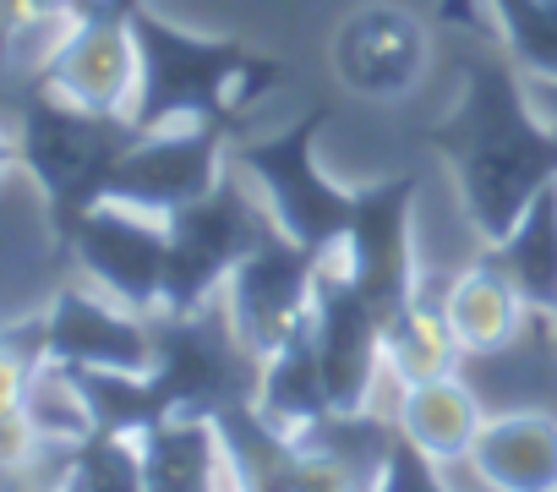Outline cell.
<instances>
[{"label":"cell","instance_id":"1","mask_svg":"<svg viewBox=\"0 0 557 492\" xmlns=\"http://www.w3.org/2000/svg\"><path fill=\"white\" fill-rule=\"evenodd\" d=\"M421 143L454 170L465 219L481 241L508 235L535 192L557 181V126L541 115L508 50L475 45L459 61V99Z\"/></svg>","mask_w":557,"mask_h":492},{"label":"cell","instance_id":"2","mask_svg":"<svg viewBox=\"0 0 557 492\" xmlns=\"http://www.w3.org/2000/svg\"><path fill=\"white\" fill-rule=\"evenodd\" d=\"M132 39H137V94L126 115L137 132L186 126V121H213L240 132L246 110L285 72L273 56L240 39H208L164 23L159 12H148V0L132 12Z\"/></svg>","mask_w":557,"mask_h":492},{"label":"cell","instance_id":"3","mask_svg":"<svg viewBox=\"0 0 557 492\" xmlns=\"http://www.w3.org/2000/svg\"><path fill=\"white\" fill-rule=\"evenodd\" d=\"M132 143H137L132 115L83 110L50 88L17 94V159L39 181V192L50 202V224L61 241L72 235V224L94 202H104V186Z\"/></svg>","mask_w":557,"mask_h":492},{"label":"cell","instance_id":"4","mask_svg":"<svg viewBox=\"0 0 557 492\" xmlns=\"http://www.w3.org/2000/svg\"><path fill=\"white\" fill-rule=\"evenodd\" d=\"M153 329V361L148 383L164 405V416H230L257 399L262 356L235 334L224 296L197 312H148Z\"/></svg>","mask_w":557,"mask_h":492},{"label":"cell","instance_id":"5","mask_svg":"<svg viewBox=\"0 0 557 492\" xmlns=\"http://www.w3.org/2000/svg\"><path fill=\"white\" fill-rule=\"evenodd\" d=\"M329 126V110L312 104L301 121H290L273 137H246L230 148V164L262 192L273 224L307 253H334L356 219V192L334 186L329 170L318 164V137Z\"/></svg>","mask_w":557,"mask_h":492},{"label":"cell","instance_id":"6","mask_svg":"<svg viewBox=\"0 0 557 492\" xmlns=\"http://www.w3.org/2000/svg\"><path fill=\"white\" fill-rule=\"evenodd\" d=\"M164 230H170L164 312H197L224 296L240 258H251L273 235V213H268V202H257L251 181L230 164L219 175V186L202 192L197 202L175 208L164 219Z\"/></svg>","mask_w":557,"mask_h":492},{"label":"cell","instance_id":"7","mask_svg":"<svg viewBox=\"0 0 557 492\" xmlns=\"http://www.w3.org/2000/svg\"><path fill=\"white\" fill-rule=\"evenodd\" d=\"M416 192H421L416 170H399L388 181L361 186L345 241L318 258L323 269L345 274L372 302V312L383 323L421 291V274H416Z\"/></svg>","mask_w":557,"mask_h":492},{"label":"cell","instance_id":"8","mask_svg":"<svg viewBox=\"0 0 557 492\" xmlns=\"http://www.w3.org/2000/svg\"><path fill=\"white\" fill-rule=\"evenodd\" d=\"M137 7L143 0H83V12L66 23V34L50 50V61L39 66V77L23 88H50L83 110L126 115L132 94H137V39H132Z\"/></svg>","mask_w":557,"mask_h":492},{"label":"cell","instance_id":"9","mask_svg":"<svg viewBox=\"0 0 557 492\" xmlns=\"http://www.w3.org/2000/svg\"><path fill=\"white\" fill-rule=\"evenodd\" d=\"M230 143H235V132L213 126V121L137 132V143L121 153L104 197L170 219L175 208H186V202H197L202 192L219 186V175L230 170Z\"/></svg>","mask_w":557,"mask_h":492},{"label":"cell","instance_id":"10","mask_svg":"<svg viewBox=\"0 0 557 492\" xmlns=\"http://www.w3.org/2000/svg\"><path fill=\"white\" fill-rule=\"evenodd\" d=\"M72 258L83 263L88 280H99L104 296H115L132 312H159L164 307V263H170V230L159 213L126 208V202H94L72 235Z\"/></svg>","mask_w":557,"mask_h":492},{"label":"cell","instance_id":"11","mask_svg":"<svg viewBox=\"0 0 557 492\" xmlns=\"http://www.w3.org/2000/svg\"><path fill=\"white\" fill-rule=\"evenodd\" d=\"M312 302H318V253H307L278 224L251 258H240V269L224 285V312L257 356L285 345L312 318Z\"/></svg>","mask_w":557,"mask_h":492},{"label":"cell","instance_id":"12","mask_svg":"<svg viewBox=\"0 0 557 492\" xmlns=\"http://www.w3.org/2000/svg\"><path fill=\"white\" fill-rule=\"evenodd\" d=\"M329 61H334V77L361 94V99H405L421 77H426V61H432V34L416 12L394 7V0H367L356 7L339 28H334V45H329Z\"/></svg>","mask_w":557,"mask_h":492},{"label":"cell","instance_id":"13","mask_svg":"<svg viewBox=\"0 0 557 492\" xmlns=\"http://www.w3.org/2000/svg\"><path fill=\"white\" fill-rule=\"evenodd\" d=\"M312 334H318V361H323L334 410H345V416L372 410V394L388 378V367H383V318L372 312V302L345 274H334L323 263H318Z\"/></svg>","mask_w":557,"mask_h":492},{"label":"cell","instance_id":"14","mask_svg":"<svg viewBox=\"0 0 557 492\" xmlns=\"http://www.w3.org/2000/svg\"><path fill=\"white\" fill-rule=\"evenodd\" d=\"M45 356L61 367H99V372H148L153 329L148 312L121 307L115 296L61 291L45 312Z\"/></svg>","mask_w":557,"mask_h":492},{"label":"cell","instance_id":"15","mask_svg":"<svg viewBox=\"0 0 557 492\" xmlns=\"http://www.w3.org/2000/svg\"><path fill=\"white\" fill-rule=\"evenodd\" d=\"M465 470L486 492H557V410L503 405L486 410Z\"/></svg>","mask_w":557,"mask_h":492},{"label":"cell","instance_id":"16","mask_svg":"<svg viewBox=\"0 0 557 492\" xmlns=\"http://www.w3.org/2000/svg\"><path fill=\"white\" fill-rule=\"evenodd\" d=\"M437 302H443V318H448L465 361H492L503 350H519V340H530V329L541 323V318L524 312L519 291L503 280V269L486 253L475 263H465L437 291Z\"/></svg>","mask_w":557,"mask_h":492},{"label":"cell","instance_id":"17","mask_svg":"<svg viewBox=\"0 0 557 492\" xmlns=\"http://www.w3.org/2000/svg\"><path fill=\"white\" fill-rule=\"evenodd\" d=\"M143 492H240L213 416H170L137 438Z\"/></svg>","mask_w":557,"mask_h":492},{"label":"cell","instance_id":"18","mask_svg":"<svg viewBox=\"0 0 557 492\" xmlns=\"http://www.w3.org/2000/svg\"><path fill=\"white\" fill-rule=\"evenodd\" d=\"M278 432H312L323 427L334 410V394H329V378H323V361H318V334H312V318L278 345L262 356V383H257V399H251Z\"/></svg>","mask_w":557,"mask_h":492},{"label":"cell","instance_id":"19","mask_svg":"<svg viewBox=\"0 0 557 492\" xmlns=\"http://www.w3.org/2000/svg\"><path fill=\"white\" fill-rule=\"evenodd\" d=\"M481 421H486V399L459 372L410 383V389H399V405H394V427L437 465H459L470 454Z\"/></svg>","mask_w":557,"mask_h":492},{"label":"cell","instance_id":"20","mask_svg":"<svg viewBox=\"0 0 557 492\" xmlns=\"http://www.w3.org/2000/svg\"><path fill=\"white\" fill-rule=\"evenodd\" d=\"M486 258L519 291L530 318L541 323L557 318V181L535 192V202L513 219L508 235L486 241Z\"/></svg>","mask_w":557,"mask_h":492},{"label":"cell","instance_id":"21","mask_svg":"<svg viewBox=\"0 0 557 492\" xmlns=\"http://www.w3.org/2000/svg\"><path fill=\"white\" fill-rule=\"evenodd\" d=\"M459 361H465V350H459V340H454V329H448V318H443V302L421 285V291L383 323V367H388V378H394L399 389H410V383L459 372Z\"/></svg>","mask_w":557,"mask_h":492},{"label":"cell","instance_id":"22","mask_svg":"<svg viewBox=\"0 0 557 492\" xmlns=\"http://www.w3.org/2000/svg\"><path fill=\"white\" fill-rule=\"evenodd\" d=\"M508 61L530 83H557V0H486Z\"/></svg>","mask_w":557,"mask_h":492},{"label":"cell","instance_id":"23","mask_svg":"<svg viewBox=\"0 0 557 492\" xmlns=\"http://www.w3.org/2000/svg\"><path fill=\"white\" fill-rule=\"evenodd\" d=\"M61 492H143V448L126 432L94 427L88 438L72 443Z\"/></svg>","mask_w":557,"mask_h":492},{"label":"cell","instance_id":"24","mask_svg":"<svg viewBox=\"0 0 557 492\" xmlns=\"http://www.w3.org/2000/svg\"><path fill=\"white\" fill-rule=\"evenodd\" d=\"M77 12H83V0H0V88H7L12 56H17L28 39L66 28Z\"/></svg>","mask_w":557,"mask_h":492},{"label":"cell","instance_id":"25","mask_svg":"<svg viewBox=\"0 0 557 492\" xmlns=\"http://www.w3.org/2000/svg\"><path fill=\"white\" fill-rule=\"evenodd\" d=\"M372 492H459V481H454L437 459H426V454H421L399 427H394V438H388V454H383V470H377Z\"/></svg>","mask_w":557,"mask_h":492},{"label":"cell","instance_id":"26","mask_svg":"<svg viewBox=\"0 0 557 492\" xmlns=\"http://www.w3.org/2000/svg\"><path fill=\"white\" fill-rule=\"evenodd\" d=\"M530 94H535V104H541V115L557 126V83H530Z\"/></svg>","mask_w":557,"mask_h":492},{"label":"cell","instance_id":"27","mask_svg":"<svg viewBox=\"0 0 557 492\" xmlns=\"http://www.w3.org/2000/svg\"><path fill=\"white\" fill-rule=\"evenodd\" d=\"M12 164H23V159H17V137H7V132H0V175H7Z\"/></svg>","mask_w":557,"mask_h":492},{"label":"cell","instance_id":"28","mask_svg":"<svg viewBox=\"0 0 557 492\" xmlns=\"http://www.w3.org/2000/svg\"><path fill=\"white\" fill-rule=\"evenodd\" d=\"M546 334H552V356H557V318H552V329H546Z\"/></svg>","mask_w":557,"mask_h":492}]
</instances>
